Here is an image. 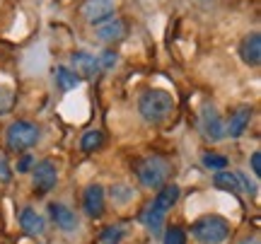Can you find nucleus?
<instances>
[{
  "label": "nucleus",
  "mask_w": 261,
  "mask_h": 244,
  "mask_svg": "<svg viewBox=\"0 0 261 244\" xmlns=\"http://www.w3.org/2000/svg\"><path fill=\"white\" fill-rule=\"evenodd\" d=\"M0 177L5 179V181H8V179H10V174H8V167H5V160H0Z\"/></svg>",
  "instance_id": "nucleus-29"
},
{
  "label": "nucleus",
  "mask_w": 261,
  "mask_h": 244,
  "mask_svg": "<svg viewBox=\"0 0 261 244\" xmlns=\"http://www.w3.org/2000/svg\"><path fill=\"white\" fill-rule=\"evenodd\" d=\"M252 169H254V174H256V177L261 174V152L259 150L252 152Z\"/></svg>",
  "instance_id": "nucleus-27"
},
{
  "label": "nucleus",
  "mask_w": 261,
  "mask_h": 244,
  "mask_svg": "<svg viewBox=\"0 0 261 244\" xmlns=\"http://www.w3.org/2000/svg\"><path fill=\"white\" fill-rule=\"evenodd\" d=\"M112 196H114V201L116 203H128L130 198H133V188H128V186H121V184H116V186L112 188Z\"/></svg>",
  "instance_id": "nucleus-23"
},
{
  "label": "nucleus",
  "mask_w": 261,
  "mask_h": 244,
  "mask_svg": "<svg viewBox=\"0 0 261 244\" xmlns=\"http://www.w3.org/2000/svg\"><path fill=\"white\" fill-rule=\"evenodd\" d=\"M73 66H75V73L83 77H94V73L99 70V61L94 56H90V53H85V51H77V53H73Z\"/></svg>",
  "instance_id": "nucleus-16"
},
{
  "label": "nucleus",
  "mask_w": 261,
  "mask_h": 244,
  "mask_svg": "<svg viewBox=\"0 0 261 244\" xmlns=\"http://www.w3.org/2000/svg\"><path fill=\"white\" fill-rule=\"evenodd\" d=\"M237 181H240V186L247 191V194H256V184H254L252 179H247V174H237Z\"/></svg>",
  "instance_id": "nucleus-25"
},
{
  "label": "nucleus",
  "mask_w": 261,
  "mask_h": 244,
  "mask_svg": "<svg viewBox=\"0 0 261 244\" xmlns=\"http://www.w3.org/2000/svg\"><path fill=\"white\" fill-rule=\"evenodd\" d=\"M56 85L63 90V92H68V90H75L77 85H80V75L75 73V70H70V68H65V66H61V68H56Z\"/></svg>",
  "instance_id": "nucleus-17"
},
{
  "label": "nucleus",
  "mask_w": 261,
  "mask_h": 244,
  "mask_svg": "<svg viewBox=\"0 0 261 244\" xmlns=\"http://www.w3.org/2000/svg\"><path fill=\"white\" fill-rule=\"evenodd\" d=\"M240 58L252 68H256L261 63V34L259 32H252V34H247L242 39V44H240Z\"/></svg>",
  "instance_id": "nucleus-7"
},
{
  "label": "nucleus",
  "mask_w": 261,
  "mask_h": 244,
  "mask_svg": "<svg viewBox=\"0 0 261 244\" xmlns=\"http://www.w3.org/2000/svg\"><path fill=\"white\" fill-rule=\"evenodd\" d=\"M32 162H34V160H32V157H29V155H24V157H22V160H19V172H27V169L29 167H32Z\"/></svg>",
  "instance_id": "nucleus-28"
},
{
  "label": "nucleus",
  "mask_w": 261,
  "mask_h": 244,
  "mask_svg": "<svg viewBox=\"0 0 261 244\" xmlns=\"http://www.w3.org/2000/svg\"><path fill=\"white\" fill-rule=\"evenodd\" d=\"M114 5H116V0H87L83 12L87 22L99 24V22H104V19H109L114 15Z\"/></svg>",
  "instance_id": "nucleus-8"
},
{
  "label": "nucleus",
  "mask_w": 261,
  "mask_h": 244,
  "mask_svg": "<svg viewBox=\"0 0 261 244\" xmlns=\"http://www.w3.org/2000/svg\"><path fill=\"white\" fill-rule=\"evenodd\" d=\"M203 165L208 169L223 172V169L227 167V157H225V155H215V152H205V155H203Z\"/></svg>",
  "instance_id": "nucleus-21"
},
{
  "label": "nucleus",
  "mask_w": 261,
  "mask_h": 244,
  "mask_svg": "<svg viewBox=\"0 0 261 244\" xmlns=\"http://www.w3.org/2000/svg\"><path fill=\"white\" fill-rule=\"evenodd\" d=\"M99 61V68H112L114 63H116V56L114 53H104L102 58H97Z\"/></svg>",
  "instance_id": "nucleus-26"
},
{
  "label": "nucleus",
  "mask_w": 261,
  "mask_h": 244,
  "mask_svg": "<svg viewBox=\"0 0 261 244\" xmlns=\"http://www.w3.org/2000/svg\"><path fill=\"white\" fill-rule=\"evenodd\" d=\"M240 244H261L259 239H256V237H247V239H242V242Z\"/></svg>",
  "instance_id": "nucleus-30"
},
{
  "label": "nucleus",
  "mask_w": 261,
  "mask_h": 244,
  "mask_svg": "<svg viewBox=\"0 0 261 244\" xmlns=\"http://www.w3.org/2000/svg\"><path fill=\"white\" fill-rule=\"evenodd\" d=\"M123 237H126V227L123 225H109L102 235H99V239H102V244H119Z\"/></svg>",
  "instance_id": "nucleus-19"
},
{
  "label": "nucleus",
  "mask_w": 261,
  "mask_h": 244,
  "mask_svg": "<svg viewBox=\"0 0 261 244\" xmlns=\"http://www.w3.org/2000/svg\"><path fill=\"white\" fill-rule=\"evenodd\" d=\"M162 244H187V235H184V230H179V227H169L167 232H165Z\"/></svg>",
  "instance_id": "nucleus-22"
},
{
  "label": "nucleus",
  "mask_w": 261,
  "mask_h": 244,
  "mask_svg": "<svg viewBox=\"0 0 261 244\" xmlns=\"http://www.w3.org/2000/svg\"><path fill=\"white\" fill-rule=\"evenodd\" d=\"M194 237L198 244H223L230 237V225L220 215H203L196 220Z\"/></svg>",
  "instance_id": "nucleus-2"
},
{
  "label": "nucleus",
  "mask_w": 261,
  "mask_h": 244,
  "mask_svg": "<svg viewBox=\"0 0 261 244\" xmlns=\"http://www.w3.org/2000/svg\"><path fill=\"white\" fill-rule=\"evenodd\" d=\"M19 227H22L29 237H37L46 230V223H44V218L39 215L34 208H24V210L19 213Z\"/></svg>",
  "instance_id": "nucleus-11"
},
{
  "label": "nucleus",
  "mask_w": 261,
  "mask_h": 244,
  "mask_svg": "<svg viewBox=\"0 0 261 244\" xmlns=\"http://www.w3.org/2000/svg\"><path fill=\"white\" fill-rule=\"evenodd\" d=\"M249 121H252V106H240V109L230 116V123L225 126V133L232 135V138H240V135L247 131Z\"/></svg>",
  "instance_id": "nucleus-12"
},
{
  "label": "nucleus",
  "mask_w": 261,
  "mask_h": 244,
  "mask_svg": "<svg viewBox=\"0 0 261 244\" xmlns=\"http://www.w3.org/2000/svg\"><path fill=\"white\" fill-rule=\"evenodd\" d=\"M83 206L85 213L90 218H102L104 213V188L99 184H90L83 194Z\"/></svg>",
  "instance_id": "nucleus-9"
},
{
  "label": "nucleus",
  "mask_w": 261,
  "mask_h": 244,
  "mask_svg": "<svg viewBox=\"0 0 261 244\" xmlns=\"http://www.w3.org/2000/svg\"><path fill=\"white\" fill-rule=\"evenodd\" d=\"M102 133L99 131H90V133H85L83 135V141H80V148H83L85 152H92V150H97L99 145H102Z\"/></svg>",
  "instance_id": "nucleus-20"
},
{
  "label": "nucleus",
  "mask_w": 261,
  "mask_h": 244,
  "mask_svg": "<svg viewBox=\"0 0 261 244\" xmlns=\"http://www.w3.org/2000/svg\"><path fill=\"white\" fill-rule=\"evenodd\" d=\"M10 106H12V90L8 85H0V116L8 114Z\"/></svg>",
  "instance_id": "nucleus-24"
},
{
  "label": "nucleus",
  "mask_w": 261,
  "mask_h": 244,
  "mask_svg": "<svg viewBox=\"0 0 261 244\" xmlns=\"http://www.w3.org/2000/svg\"><path fill=\"white\" fill-rule=\"evenodd\" d=\"M169 172H172V167H169V162L165 157H148V160H143L138 165L140 184L145 188H155V191L167 184Z\"/></svg>",
  "instance_id": "nucleus-3"
},
{
  "label": "nucleus",
  "mask_w": 261,
  "mask_h": 244,
  "mask_svg": "<svg viewBox=\"0 0 261 244\" xmlns=\"http://www.w3.org/2000/svg\"><path fill=\"white\" fill-rule=\"evenodd\" d=\"M56 184H58V169H56V165H54L51 160L39 162L37 167H34V186H37V191L46 194V191H51Z\"/></svg>",
  "instance_id": "nucleus-6"
},
{
  "label": "nucleus",
  "mask_w": 261,
  "mask_h": 244,
  "mask_svg": "<svg viewBox=\"0 0 261 244\" xmlns=\"http://www.w3.org/2000/svg\"><path fill=\"white\" fill-rule=\"evenodd\" d=\"M48 213H51L54 223H56L63 232H73V230H77V215H75L73 208L63 206V203H51V206H48Z\"/></svg>",
  "instance_id": "nucleus-10"
},
{
  "label": "nucleus",
  "mask_w": 261,
  "mask_h": 244,
  "mask_svg": "<svg viewBox=\"0 0 261 244\" xmlns=\"http://www.w3.org/2000/svg\"><path fill=\"white\" fill-rule=\"evenodd\" d=\"M165 218H167V213H165V210H160L155 203H148V208L143 210L140 220H143V225L148 227L152 235L158 237V235H162V225H165Z\"/></svg>",
  "instance_id": "nucleus-13"
},
{
  "label": "nucleus",
  "mask_w": 261,
  "mask_h": 244,
  "mask_svg": "<svg viewBox=\"0 0 261 244\" xmlns=\"http://www.w3.org/2000/svg\"><path fill=\"white\" fill-rule=\"evenodd\" d=\"M213 184L223 191H232L237 194L240 191V181H237V174H230V172H218L213 177Z\"/></svg>",
  "instance_id": "nucleus-18"
},
{
  "label": "nucleus",
  "mask_w": 261,
  "mask_h": 244,
  "mask_svg": "<svg viewBox=\"0 0 261 244\" xmlns=\"http://www.w3.org/2000/svg\"><path fill=\"white\" fill-rule=\"evenodd\" d=\"M179 194H181V188H179L177 184L167 181L162 188H158V196H155V201H152V203H155L160 210H165V213H167V210H172V208H174V203L179 201Z\"/></svg>",
  "instance_id": "nucleus-14"
},
{
  "label": "nucleus",
  "mask_w": 261,
  "mask_h": 244,
  "mask_svg": "<svg viewBox=\"0 0 261 244\" xmlns=\"http://www.w3.org/2000/svg\"><path fill=\"white\" fill-rule=\"evenodd\" d=\"M123 32H126V27H123L121 19H104V22H99L97 27H94V34L102 39V41H116V39L123 37Z\"/></svg>",
  "instance_id": "nucleus-15"
},
{
  "label": "nucleus",
  "mask_w": 261,
  "mask_h": 244,
  "mask_svg": "<svg viewBox=\"0 0 261 244\" xmlns=\"http://www.w3.org/2000/svg\"><path fill=\"white\" fill-rule=\"evenodd\" d=\"M5 141L12 150H29L39 141V128L29 121H15L5 133Z\"/></svg>",
  "instance_id": "nucleus-4"
},
{
  "label": "nucleus",
  "mask_w": 261,
  "mask_h": 244,
  "mask_svg": "<svg viewBox=\"0 0 261 244\" xmlns=\"http://www.w3.org/2000/svg\"><path fill=\"white\" fill-rule=\"evenodd\" d=\"M198 119H201V128H203L205 138L220 141V138L225 135L223 116H220V112L215 109L213 104H203V106H201V114H198Z\"/></svg>",
  "instance_id": "nucleus-5"
},
{
  "label": "nucleus",
  "mask_w": 261,
  "mask_h": 244,
  "mask_svg": "<svg viewBox=\"0 0 261 244\" xmlns=\"http://www.w3.org/2000/svg\"><path fill=\"white\" fill-rule=\"evenodd\" d=\"M138 112L148 123H162L167 121L172 112H174V97L165 90L150 87L140 94L138 99Z\"/></svg>",
  "instance_id": "nucleus-1"
}]
</instances>
